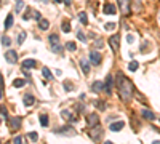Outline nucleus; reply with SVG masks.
Returning <instances> with one entry per match:
<instances>
[{
    "mask_svg": "<svg viewBox=\"0 0 160 144\" xmlns=\"http://www.w3.org/2000/svg\"><path fill=\"white\" fill-rule=\"evenodd\" d=\"M117 85H119L120 99L125 101V103H128V101L133 98V85H131V82H130L127 77H123L122 72H119V74H117Z\"/></svg>",
    "mask_w": 160,
    "mask_h": 144,
    "instance_id": "1",
    "label": "nucleus"
},
{
    "mask_svg": "<svg viewBox=\"0 0 160 144\" xmlns=\"http://www.w3.org/2000/svg\"><path fill=\"white\" fill-rule=\"evenodd\" d=\"M55 133H58V135H64V136H72L75 135V131H74V128L71 127H63V128H58Z\"/></svg>",
    "mask_w": 160,
    "mask_h": 144,
    "instance_id": "2",
    "label": "nucleus"
},
{
    "mask_svg": "<svg viewBox=\"0 0 160 144\" xmlns=\"http://www.w3.org/2000/svg\"><path fill=\"white\" fill-rule=\"evenodd\" d=\"M5 59H7V63L15 64L16 61H18V55H16V51L10 50V51H7V53H5Z\"/></svg>",
    "mask_w": 160,
    "mask_h": 144,
    "instance_id": "3",
    "label": "nucleus"
},
{
    "mask_svg": "<svg viewBox=\"0 0 160 144\" xmlns=\"http://www.w3.org/2000/svg\"><path fill=\"white\" fill-rule=\"evenodd\" d=\"M120 5V10H122V13L123 15H128L130 13V0H117Z\"/></svg>",
    "mask_w": 160,
    "mask_h": 144,
    "instance_id": "4",
    "label": "nucleus"
},
{
    "mask_svg": "<svg viewBox=\"0 0 160 144\" xmlns=\"http://www.w3.org/2000/svg\"><path fill=\"white\" fill-rule=\"evenodd\" d=\"M88 125H90V127H98V125H99V117L96 115V114H90V115H88Z\"/></svg>",
    "mask_w": 160,
    "mask_h": 144,
    "instance_id": "5",
    "label": "nucleus"
},
{
    "mask_svg": "<svg viewBox=\"0 0 160 144\" xmlns=\"http://www.w3.org/2000/svg\"><path fill=\"white\" fill-rule=\"evenodd\" d=\"M35 64L37 63L34 59H24L21 66H23V71H29V69H34V67H35Z\"/></svg>",
    "mask_w": 160,
    "mask_h": 144,
    "instance_id": "6",
    "label": "nucleus"
},
{
    "mask_svg": "<svg viewBox=\"0 0 160 144\" xmlns=\"http://www.w3.org/2000/svg\"><path fill=\"white\" fill-rule=\"evenodd\" d=\"M101 135H103V130H101L99 127H93V130H91V133H90V136H91V139H95V141H98L101 138Z\"/></svg>",
    "mask_w": 160,
    "mask_h": 144,
    "instance_id": "7",
    "label": "nucleus"
},
{
    "mask_svg": "<svg viewBox=\"0 0 160 144\" xmlns=\"http://www.w3.org/2000/svg\"><path fill=\"white\" fill-rule=\"evenodd\" d=\"M109 43H111V48L114 51H119V35H112L109 39Z\"/></svg>",
    "mask_w": 160,
    "mask_h": 144,
    "instance_id": "8",
    "label": "nucleus"
},
{
    "mask_svg": "<svg viewBox=\"0 0 160 144\" xmlns=\"http://www.w3.org/2000/svg\"><path fill=\"white\" fill-rule=\"evenodd\" d=\"M23 101H24V106H32V104L35 103V98H34V95H32V93H26Z\"/></svg>",
    "mask_w": 160,
    "mask_h": 144,
    "instance_id": "9",
    "label": "nucleus"
},
{
    "mask_svg": "<svg viewBox=\"0 0 160 144\" xmlns=\"http://www.w3.org/2000/svg\"><path fill=\"white\" fill-rule=\"evenodd\" d=\"M90 61H91V64H96V66H98V64L101 63V55L98 51H91L90 53Z\"/></svg>",
    "mask_w": 160,
    "mask_h": 144,
    "instance_id": "10",
    "label": "nucleus"
},
{
    "mask_svg": "<svg viewBox=\"0 0 160 144\" xmlns=\"http://www.w3.org/2000/svg\"><path fill=\"white\" fill-rule=\"evenodd\" d=\"M125 127V123L120 120V122H114V123H111V131H119V130H122V128Z\"/></svg>",
    "mask_w": 160,
    "mask_h": 144,
    "instance_id": "11",
    "label": "nucleus"
},
{
    "mask_svg": "<svg viewBox=\"0 0 160 144\" xmlns=\"http://www.w3.org/2000/svg\"><path fill=\"white\" fill-rule=\"evenodd\" d=\"M111 87H112V75L106 77V82H104V91L111 95Z\"/></svg>",
    "mask_w": 160,
    "mask_h": 144,
    "instance_id": "12",
    "label": "nucleus"
},
{
    "mask_svg": "<svg viewBox=\"0 0 160 144\" xmlns=\"http://www.w3.org/2000/svg\"><path fill=\"white\" fill-rule=\"evenodd\" d=\"M19 125H21V119H19V117H15V119L10 120V128H11V130H18Z\"/></svg>",
    "mask_w": 160,
    "mask_h": 144,
    "instance_id": "13",
    "label": "nucleus"
},
{
    "mask_svg": "<svg viewBox=\"0 0 160 144\" xmlns=\"http://www.w3.org/2000/svg\"><path fill=\"white\" fill-rule=\"evenodd\" d=\"M141 114H143L144 119H147V120H154V119H155L154 112H152V111H147V109H143V112H141Z\"/></svg>",
    "mask_w": 160,
    "mask_h": 144,
    "instance_id": "14",
    "label": "nucleus"
},
{
    "mask_svg": "<svg viewBox=\"0 0 160 144\" xmlns=\"http://www.w3.org/2000/svg\"><path fill=\"white\" fill-rule=\"evenodd\" d=\"M80 67H82V71H83V74H88L90 72V66H88V61L87 59H80Z\"/></svg>",
    "mask_w": 160,
    "mask_h": 144,
    "instance_id": "15",
    "label": "nucleus"
},
{
    "mask_svg": "<svg viewBox=\"0 0 160 144\" xmlns=\"http://www.w3.org/2000/svg\"><path fill=\"white\" fill-rule=\"evenodd\" d=\"M104 13H106V15H114V13H115V7L111 3L104 5Z\"/></svg>",
    "mask_w": 160,
    "mask_h": 144,
    "instance_id": "16",
    "label": "nucleus"
},
{
    "mask_svg": "<svg viewBox=\"0 0 160 144\" xmlns=\"http://www.w3.org/2000/svg\"><path fill=\"white\" fill-rule=\"evenodd\" d=\"M42 75H43L47 80H53V75H51V72H50V69H48V67H43V71H42Z\"/></svg>",
    "mask_w": 160,
    "mask_h": 144,
    "instance_id": "17",
    "label": "nucleus"
},
{
    "mask_svg": "<svg viewBox=\"0 0 160 144\" xmlns=\"http://www.w3.org/2000/svg\"><path fill=\"white\" fill-rule=\"evenodd\" d=\"M23 10H24V2H23V0H18V2H16V7H15V11L21 13Z\"/></svg>",
    "mask_w": 160,
    "mask_h": 144,
    "instance_id": "18",
    "label": "nucleus"
},
{
    "mask_svg": "<svg viewBox=\"0 0 160 144\" xmlns=\"http://www.w3.org/2000/svg\"><path fill=\"white\" fill-rule=\"evenodd\" d=\"M13 26V15H8L5 19V29H10Z\"/></svg>",
    "mask_w": 160,
    "mask_h": 144,
    "instance_id": "19",
    "label": "nucleus"
},
{
    "mask_svg": "<svg viewBox=\"0 0 160 144\" xmlns=\"http://www.w3.org/2000/svg\"><path fill=\"white\" fill-rule=\"evenodd\" d=\"M39 27L42 29V31H45V29L50 27V23H48L47 19H40V21H39Z\"/></svg>",
    "mask_w": 160,
    "mask_h": 144,
    "instance_id": "20",
    "label": "nucleus"
},
{
    "mask_svg": "<svg viewBox=\"0 0 160 144\" xmlns=\"http://www.w3.org/2000/svg\"><path fill=\"white\" fill-rule=\"evenodd\" d=\"M48 123H50V122H48V115L42 114V115H40V125H42V127H48Z\"/></svg>",
    "mask_w": 160,
    "mask_h": 144,
    "instance_id": "21",
    "label": "nucleus"
},
{
    "mask_svg": "<svg viewBox=\"0 0 160 144\" xmlns=\"http://www.w3.org/2000/svg\"><path fill=\"white\" fill-rule=\"evenodd\" d=\"M79 19H80V23L82 24H88V18H87V13H79Z\"/></svg>",
    "mask_w": 160,
    "mask_h": 144,
    "instance_id": "22",
    "label": "nucleus"
},
{
    "mask_svg": "<svg viewBox=\"0 0 160 144\" xmlns=\"http://www.w3.org/2000/svg\"><path fill=\"white\" fill-rule=\"evenodd\" d=\"M101 88H103V82H95V83L91 85V90H93V91H99Z\"/></svg>",
    "mask_w": 160,
    "mask_h": 144,
    "instance_id": "23",
    "label": "nucleus"
},
{
    "mask_svg": "<svg viewBox=\"0 0 160 144\" xmlns=\"http://www.w3.org/2000/svg\"><path fill=\"white\" fill-rule=\"evenodd\" d=\"M24 85H26V82H24L23 79H16V80H15V83H13V87L21 88V87H24Z\"/></svg>",
    "mask_w": 160,
    "mask_h": 144,
    "instance_id": "24",
    "label": "nucleus"
},
{
    "mask_svg": "<svg viewBox=\"0 0 160 144\" xmlns=\"http://www.w3.org/2000/svg\"><path fill=\"white\" fill-rule=\"evenodd\" d=\"M2 45H3V47H10V45H11V40H10V37H7V35L2 37Z\"/></svg>",
    "mask_w": 160,
    "mask_h": 144,
    "instance_id": "25",
    "label": "nucleus"
},
{
    "mask_svg": "<svg viewBox=\"0 0 160 144\" xmlns=\"http://www.w3.org/2000/svg\"><path fill=\"white\" fill-rule=\"evenodd\" d=\"M138 67H139V64L136 63V61H131V63H130V66H128V69H130V71H131V72L138 71Z\"/></svg>",
    "mask_w": 160,
    "mask_h": 144,
    "instance_id": "26",
    "label": "nucleus"
},
{
    "mask_svg": "<svg viewBox=\"0 0 160 144\" xmlns=\"http://www.w3.org/2000/svg\"><path fill=\"white\" fill-rule=\"evenodd\" d=\"M66 48H67L69 51H75V50H77V45L74 43V42H67V43H66Z\"/></svg>",
    "mask_w": 160,
    "mask_h": 144,
    "instance_id": "27",
    "label": "nucleus"
},
{
    "mask_svg": "<svg viewBox=\"0 0 160 144\" xmlns=\"http://www.w3.org/2000/svg\"><path fill=\"white\" fill-rule=\"evenodd\" d=\"M26 37H27V34H26V32H21V34H19V35H18V43H23V42H24V40H26Z\"/></svg>",
    "mask_w": 160,
    "mask_h": 144,
    "instance_id": "28",
    "label": "nucleus"
},
{
    "mask_svg": "<svg viewBox=\"0 0 160 144\" xmlns=\"http://www.w3.org/2000/svg\"><path fill=\"white\" fill-rule=\"evenodd\" d=\"M48 40L51 42V45H55V43H58V40H59V37L56 35V34H51V35L48 37Z\"/></svg>",
    "mask_w": 160,
    "mask_h": 144,
    "instance_id": "29",
    "label": "nucleus"
},
{
    "mask_svg": "<svg viewBox=\"0 0 160 144\" xmlns=\"http://www.w3.org/2000/svg\"><path fill=\"white\" fill-rule=\"evenodd\" d=\"M27 136H29V139H31L32 143H35V141L39 139V136H37V133H35V131H31V133H29Z\"/></svg>",
    "mask_w": 160,
    "mask_h": 144,
    "instance_id": "30",
    "label": "nucleus"
},
{
    "mask_svg": "<svg viewBox=\"0 0 160 144\" xmlns=\"http://www.w3.org/2000/svg\"><path fill=\"white\" fill-rule=\"evenodd\" d=\"M63 31L64 32H71V23H69V21H64L63 23Z\"/></svg>",
    "mask_w": 160,
    "mask_h": 144,
    "instance_id": "31",
    "label": "nucleus"
},
{
    "mask_svg": "<svg viewBox=\"0 0 160 144\" xmlns=\"http://www.w3.org/2000/svg\"><path fill=\"white\" fill-rule=\"evenodd\" d=\"M96 106H98L99 111H106V103L104 101H96Z\"/></svg>",
    "mask_w": 160,
    "mask_h": 144,
    "instance_id": "32",
    "label": "nucleus"
},
{
    "mask_svg": "<svg viewBox=\"0 0 160 144\" xmlns=\"http://www.w3.org/2000/svg\"><path fill=\"white\" fill-rule=\"evenodd\" d=\"M51 50H53V51H55V53H61V51H63V47H61V45H51Z\"/></svg>",
    "mask_w": 160,
    "mask_h": 144,
    "instance_id": "33",
    "label": "nucleus"
},
{
    "mask_svg": "<svg viewBox=\"0 0 160 144\" xmlns=\"http://www.w3.org/2000/svg\"><path fill=\"white\" fill-rule=\"evenodd\" d=\"M13 144H24L23 136H15V139H13Z\"/></svg>",
    "mask_w": 160,
    "mask_h": 144,
    "instance_id": "34",
    "label": "nucleus"
},
{
    "mask_svg": "<svg viewBox=\"0 0 160 144\" xmlns=\"http://www.w3.org/2000/svg\"><path fill=\"white\" fill-rule=\"evenodd\" d=\"M64 88H66L67 91H71V90H74V85L69 83V82H66V83H64Z\"/></svg>",
    "mask_w": 160,
    "mask_h": 144,
    "instance_id": "35",
    "label": "nucleus"
},
{
    "mask_svg": "<svg viewBox=\"0 0 160 144\" xmlns=\"http://www.w3.org/2000/svg\"><path fill=\"white\" fill-rule=\"evenodd\" d=\"M106 29H107V31H112V29H115V24H114V23H107V24H106Z\"/></svg>",
    "mask_w": 160,
    "mask_h": 144,
    "instance_id": "36",
    "label": "nucleus"
},
{
    "mask_svg": "<svg viewBox=\"0 0 160 144\" xmlns=\"http://www.w3.org/2000/svg\"><path fill=\"white\" fill-rule=\"evenodd\" d=\"M32 15H34V19H37V21L42 19V18H40V13H39V11H32Z\"/></svg>",
    "mask_w": 160,
    "mask_h": 144,
    "instance_id": "37",
    "label": "nucleus"
},
{
    "mask_svg": "<svg viewBox=\"0 0 160 144\" xmlns=\"http://www.w3.org/2000/svg\"><path fill=\"white\" fill-rule=\"evenodd\" d=\"M133 40H135V37H133L131 34H130V35H127V42H128V43H133Z\"/></svg>",
    "mask_w": 160,
    "mask_h": 144,
    "instance_id": "38",
    "label": "nucleus"
},
{
    "mask_svg": "<svg viewBox=\"0 0 160 144\" xmlns=\"http://www.w3.org/2000/svg\"><path fill=\"white\" fill-rule=\"evenodd\" d=\"M77 37H79V40H83V42H85V35H83V34H82V32H77Z\"/></svg>",
    "mask_w": 160,
    "mask_h": 144,
    "instance_id": "39",
    "label": "nucleus"
},
{
    "mask_svg": "<svg viewBox=\"0 0 160 144\" xmlns=\"http://www.w3.org/2000/svg\"><path fill=\"white\" fill-rule=\"evenodd\" d=\"M2 119L7 120V111H5V107H2Z\"/></svg>",
    "mask_w": 160,
    "mask_h": 144,
    "instance_id": "40",
    "label": "nucleus"
},
{
    "mask_svg": "<svg viewBox=\"0 0 160 144\" xmlns=\"http://www.w3.org/2000/svg\"><path fill=\"white\" fill-rule=\"evenodd\" d=\"M96 45H98V48H103V40H101V39H98V42H96Z\"/></svg>",
    "mask_w": 160,
    "mask_h": 144,
    "instance_id": "41",
    "label": "nucleus"
},
{
    "mask_svg": "<svg viewBox=\"0 0 160 144\" xmlns=\"http://www.w3.org/2000/svg\"><path fill=\"white\" fill-rule=\"evenodd\" d=\"M64 3H66V5H71V0H64Z\"/></svg>",
    "mask_w": 160,
    "mask_h": 144,
    "instance_id": "42",
    "label": "nucleus"
},
{
    "mask_svg": "<svg viewBox=\"0 0 160 144\" xmlns=\"http://www.w3.org/2000/svg\"><path fill=\"white\" fill-rule=\"evenodd\" d=\"M104 144H114V143H112V141H106Z\"/></svg>",
    "mask_w": 160,
    "mask_h": 144,
    "instance_id": "43",
    "label": "nucleus"
},
{
    "mask_svg": "<svg viewBox=\"0 0 160 144\" xmlns=\"http://www.w3.org/2000/svg\"><path fill=\"white\" fill-rule=\"evenodd\" d=\"M152 144H160V141H154V143H152Z\"/></svg>",
    "mask_w": 160,
    "mask_h": 144,
    "instance_id": "44",
    "label": "nucleus"
},
{
    "mask_svg": "<svg viewBox=\"0 0 160 144\" xmlns=\"http://www.w3.org/2000/svg\"><path fill=\"white\" fill-rule=\"evenodd\" d=\"M53 2H55V3H59V2H61V0H53Z\"/></svg>",
    "mask_w": 160,
    "mask_h": 144,
    "instance_id": "45",
    "label": "nucleus"
}]
</instances>
